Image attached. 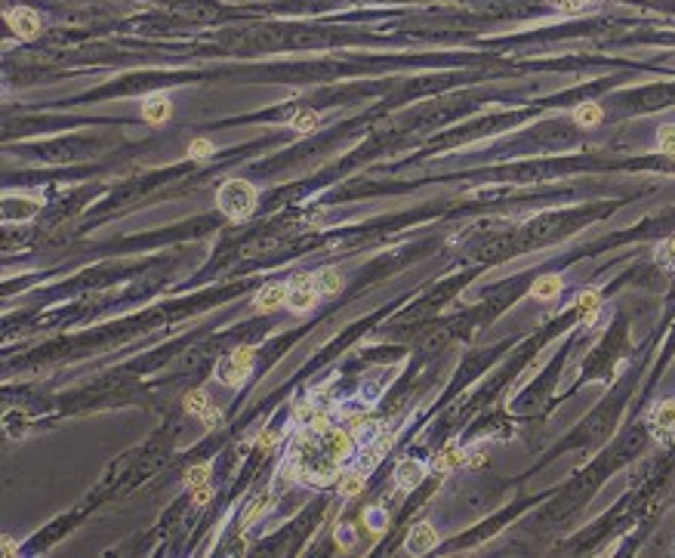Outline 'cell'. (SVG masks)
<instances>
[{"mask_svg":"<svg viewBox=\"0 0 675 558\" xmlns=\"http://www.w3.org/2000/svg\"><path fill=\"white\" fill-rule=\"evenodd\" d=\"M216 204L231 222H244L253 210H256V185L247 182V179L222 182L219 191H216Z\"/></svg>","mask_w":675,"mask_h":558,"instance_id":"cell-1","label":"cell"},{"mask_svg":"<svg viewBox=\"0 0 675 558\" xmlns=\"http://www.w3.org/2000/svg\"><path fill=\"white\" fill-rule=\"evenodd\" d=\"M253 358H256V352H253L250 346H234L229 355L219 361L216 379H219V383H225L229 389H241L244 383H247L250 370H253Z\"/></svg>","mask_w":675,"mask_h":558,"instance_id":"cell-2","label":"cell"},{"mask_svg":"<svg viewBox=\"0 0 675 558\" xmlns=\"http://www.w3.org/2000/svg\"><path fill=\"white\" fill-rule=\"evenodd\" d=\"M321 300V293H318L315 287V272H296L290 278V296H287V305L293 315H308Z\"/></svg>","mask_w":675,"mask_h":558,"instance_id":"cell-3","label":"cell"},{"mask_svg":"<svg viewBox=\"0 0 675 558\" xmlns=\"http://www.w3.org/2000/svg\"><path fill=\"white\" fill-rule=\"evenodd\" d=\"M648 432L654 435L657 444L675 441V398H663L660 404H654V411L648 416Z\"/></svg>","mask_w":675,"mask_h":558,"instance_id":"cell-4","label":"cell"},{"mask_svg":"<svg viewBox=\"0 0 675 558\" xmlns=\"http://www.w3.org/2000/svg\"><path fill=\"white\" fill-rule=\"evenodd\" d=\"M484 457L481 453H475L472 457V451H466L463 444H447V448H441L432 457V463H429V469L438 472V475H444V472H454L459 466H478Z\"/></svg>","mask_w":675,"mask_h":558,"instance_id":"cell-5","label":"cell"},{"mask_svg":"<svg viewBox=\"0 0 675 558\" xmlns=\"http://www.w3.org/2000/svg\"><path fill=\"white\" fill-rule=\"evenodd\" d=\"M6 22H9V28H13V34L19 37V41H34V37L41 34V28H43L41 16H37L31 6H13L6 13Z\"/></svg>","mask_w":675,"mask_h":558,"instance_id":"cell-6","label":"cell"},{"mask_svg":"<svg viewBox=\"0 0 675 558\" xmlns=\"http://www.w3.org/2000/svg\"><path fill=\"white\" fill-rule=\"evenodd\" d=\"M185 411H189L192 416H198V420H204L207 429H216L219 420H222V411L213 404V398L204 392V389H194V392L185 395Z\"/></svg>","mask_w":675,"mask_h":558,"instance_id":"cell-7","label":"cell"},{"mask_svg":"<svg viewBox=\"0 0 675 558\" xmlns=\"http://www.w3.org/2000/svg\"><path fill=\"white\" fill-rule=\"evenodd\" d=\"M287 296H290V281H271L266 284L262 290L253 296V312H259V315H271V312H278V309H284L287 305Z\"/></svg>","mask_w":675,"mask_h":558,"instance_id":"cell-8","label":"cell"},{"mask_svg":"<svg viewBox=\"0 0 675 558\" xmlns=\"http://www.w3.org/2000/svg\"><path fill=\"white\" fill-rule=\"evenodd\" d=\"M438 546V531H435V525L432 522H419L410 527V534H407V540H404V549L410 555H426V552H432Z\"/></svg>","mask_w":675,"mask_h":558,"instance_id":"cell-9","label":"cell"},{"mask_svg":"<svg viewBox=\"0 0 675 558\" xmlns=\"http://www.w3.org/2000/svg\"><path fill=\"white\" fill-rule=\"evenodd\" d=\"M426 472H429L426 463L404 460V463H398V469H395V485H398L401 490H417L419 485H423Z\"/></svg>","mask_w":675,"mask_h":558,"instance_id":"cell-10","label":"cell"},{"mask_svg":"<svg viewBox=\"0 0 675 558\" xmlns=\"http://www.w3.org/2000/svg\"><path fill=\"white\" fill-rule=\"evenodd\" d=\"M170 115H173V105H170V99H167L164 93H157V96H148V99L142 102V117H145L152 127L167 124V120H170Z\"/></svg>","mask_w":675,"mask_h":558,"instance_id":"cell-11","label":"cell"},{"mask_svg":"<svg viewBox=\"0 0 675 558\" xmlns=\"http://www.w3.org/2000/svg\"><path fill=\"white\" fill-rule=\"evenodd\" d=\"M561 287H565L561 275H543V278H537V281H533L530 296H533L537 302H552V300H558Z\"/></svg>","mask_w":675,"mask_h":558,"instance_id":"cell-12","label":"cell"},{"mask_svg":"<svg viewBox=\"0 0 675 558\" xmlns=\"http://www.w3.org/2000/svg\"><path fill=\"white\" fill-rule=\"evenodd\" d=\"M364 481H367V475H364L361 469H342V475H340V497L345 500H352V497H358L361 490H364Z\"/></svg>","mask_w":675,"mask_h":558,"instance_id":"cell-13","label":"cell"},{"mask_svg":"<svg viewBox=\"0 0 675 558\" xmlns=\"http://www.w3.org/2000/svg\"><path fill=\"white\" fill-rule=\"evenodd\" d=\"M315 287L321 296H340L342 275L336 272V268H321V272H315Z\"/></svg>","mask_w":675,"mask_h":558,"instance_id":"cell-14","label":"cell"},{"mask_svg":"<svg viewBox=\"0 0 675 558\" xmlns=\"http://www.w3.org/2000/svg\"><path fill=\"white\" fill-rule=\"evenodd\" d=\"M602 117H605V111H602V105H595V102H580L574 108V124H580V127H595V124H602Z\"/></svg>","mask_w":675,"mask_h":558,"instance_id":"cell-15","label":"cell"},{"mask_svg":"<svg viewBox=\"0 0 675 558\" xmlns=\"http://www.w3.org/2000/svg\"><path fill=\"white\" fill-rule=\"evenodd\" d=\"M598 305H602V296H598V290H583L577 296V312H580V318H583L586 324L595 321Z\"/></svg>","mask_w":675,"mask_h":558,"instance_id":"cell-16","label":"cell"},{"mask_svg":"<svg viewBox=\"0 0 675 558\" xmlns=\"http://www.w3.org/2000/svg\"><path fill=\"white\" fill-rule=\"evenodd\" d=\"M364 525H367V531L373 537H382L389 527V512L382 506H367L364 509Z\"/></svg>","mask_w":675,"mask_h":558,"instance_id":"cell-17","label":"cell"},{"mask_svg":"<svg viewBox=\"0 0 675 558\" xmlns=\"http://www.w3.org/2000/svg\"><path fill=\"white\" fill-rule=\"evenodd\" d=\"M268 506H271V497L268 494H259L253 503H247V509H244V518H241V525L244 527H250V525H256L262 515L268 512Z\"/></svg>","mask_w":675,"mask_h":558,"instance_id":"cell-18","label":"cell"},{"mask_svg":"<svg viewBox=\"0 0 675 558\" xmlns=\"http://www.w3.org/2000/svg\"><path fill=\"white\" fill-rule=\"evenodd\" d=\"M318 124H321V115H318V111H312V108H308V111H299V115L290 117V127H293L296 133H315Z\"/></svg>","mask_w":675,"mask_h":558,"instance_id":"cell-19","label":"cell"},{"mask_svg":"<svg viewBox=\"0 0 675 558\" xmlns=\"http://www.w3.org/2000/svg\"><path fill=\"white\" fill-rule=\"evenodd\" d=\"M210 475H213V466H210V463H194V466L185 472V485H189L192 490H194V488H204V485H210Z\"/></svg>","mask_w":675,"mask_h":558,"instance_id":"cell-20","label":"cell"},{"mask_svg":"<svg viewBox=\"0 0 675 558\" xmlns=\"http://www.w3.org/2000/svg\"><path fill=\"white\" fill-rule=\"evenodd\" d=\"M216 154V145L210 139H192L189 142V157L192 161H207V157Z\"/></svg>","mask_w":675,"mask_h":558,"instance_id":"cell-21","label":"cell"},{"mask_svg":"<svg viewBox=\"0 0 675 558\" xmlns=\"http://www.w3.org/2000/svg\"><path fill=\"white\" fill-rule=\"evenodd\" d=\"M657 148L666 154H675V124H663L657 130Z\"/></svg>","mask_w":675,"mask_h":558,"instance_id":"cell-22","label":"cell"},{"mask_svg":"<svg viewBox=\"0 0 675 558\" xmlns=\"http://www.w3.org/2000/svg\"><path fill=\"white\" fill-rule=\"evenodd\" d=\"M549 4L561 13H583L589 6H598V0H549Z\"/></svg>","mask_w":675,"mask_h":558,"instance_id":"cell-23","label":"cell"},{"mask_svg":"<svg viewBox=\"0 0 675 558\" xmlns=\"http://www.w3.org/2000/svg\"><path fill=\"white\" fill-rule=\"evenodd\" d=\"M657 263L666 265V268H675V238L663 241V244L657 247Z\"/></svg>","mask_w":675,"mask_h":558,"instance_id":"cell-24","label":"cell"},{"mask_svg":"<svg viewBox=\"0 0 675 558\" xmlns=\"http://www.w3.org/2000/svg\"><path fill=\"white\" fill-rule=\"evenodd\" d=\"M336 543H340L342 549H352V546H355V534H352V527H345V525L336 527Z\"/></svg>","mask_w":675,"mask_h":558,"instance_id":"cell-25","label":"cell"},{"mask_svg":"<svg viewBox=\"0 0 675 558\" xmlns=\"http://www.w3.org/2000/svg\"><path fill=\"white\" fill-rule=\"evenodd\" d=\"M192 494H194V506H207L210 500H213V488L204 485V488H194Z\"/></svg>","mask_w":675,"mask_h":558,"instance_id":"cell-26","label":"cell"},{"mask_svg":"<svg viewBox=\"0 0 675 558\" xmlns=\"http://www.w3.org/2000/svg\"><path fill=\"white\" fill-rule=\"evenodd\" d=\"M0 543H4V546H0V549H4V555H16V549H19V546H16V540H13V537H4V540H0Z\"/></svg>","mask_w":675,"mask_h":558,"instance_id":"cell-27","label":"cell"},{"mask_svg":"<svg viewBox=\"0 0 675 558\" xmlns=\"http://www.w3.org/2000/svg\"><path fill=\"white\" fill-rule=\"evenodd\" d=\"M271 444H278V435H271V432H266V435H262V438H259V448H271Z\"/></svg>","mask_w":675,"mask_h":558,"instance_id":"cell-28","label":"cell"}]
</instances>
